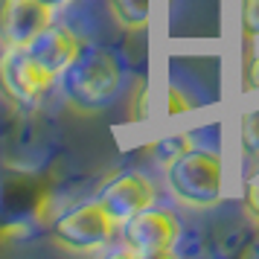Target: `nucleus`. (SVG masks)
I'll return each instance as SVG.
<instances>
[{
	"instance_id": "f257e3e1",
	"label": "nucleus",
	"mask_w": 259,
	"mask_h": 259,
	"mask_svg": "<svg viewBox=\"0 0 259 259\" xmlns=\"http://www.w3.org/2000/svg\"><path fill=\"white\" fill-rule=\"evenodd\" d=\"M61 94L70 111L76 114H96L114 102L122 84L119 61L102 47H82L73 64L59 76Z\"/></svg>"
},
{
	"instance_id": "f03ea898",
	"label": "nucleus",
	"mask_w": 259,
	"mask_h": 259,
	"mask_svg": "<svg viewBox=\"0 0 259 259\" xmlns=\"http://www.w3.org/2000/svg\"><path fill=\"white\" fill-rule=\"evenodd\" d=\"M163 178L166 189L181 207L210 210L222 201V154L215 149H181L166 157Z\"/></svg>"
},
{
	"instance_id": "7ed1b4c3",
	"label": "nucleus",
	"mask_w": 259,
	"mask_h": 259,
	"mask_svg": "<svg viewBox=\"0 0 259 259\" xmlns=\"http://www.w3.org/2000/svg\"><path fill=\"white\" fill-rule=\"evenodd\" d=\"M117 227L102 201L94 198L61 212L53 224V242L70 253H96L117 236Z\"/></svg>"
},
{
	"instance_id": "20e7f679",
	"label": "nucleus",
	"mask_w": 259,
	"mask_h": 259,
	"mask_svg": "<svg viewBox=\"0 0 259 259\" xmlns=\"http://www.w3.org/2000/svg\"><path fill=\"white\" fill-rule=\"evenodd\" d=\"M56 73H50L26 47H3L0 53V91L18 108H35L50 88L56 84Z\"/></svg>"
},
{
	"instance_id": "39448f33",
	"label": "nucleus",
	"mask_w": 259,
	"mask_h": 259,
	"mask_svg": "<svg viewBox=\"0 0 259 259\" xmlns=\"http://www.w3.org/2000/svg\"><path fill=\"white\" fill-rule=\"evenodd\" d=\"M181 236V224L169 210H149L131 215L119 224V239L131 256L140 259H160L175 250V242Z\"/></svg>"
},
{
	"instance_id": "423d86ee",
	"label": "nucleus",
	"mask_w": 259,
	"mask_h": 259,
	"mask_svg": "<svg viewBox=\"0 0 259 259\" xmlns=\"http://www.w3.org/2000/svg\"><path fill=\"white\" fill-rule=\"evenodd\" d=\"M53 6L44 0H0V41L3 47H29L50 24Z\"/></svg>"
},
{
	"instance_id": "0eeeda50",
	"label": "nucleus",
	"mask_w": 259,
	"mask_h": 259,
	"mask_svg": "<svg viewBox=\"0 0 259 259\" xmlns=\"http://www.w3.org/2000/svg\"><path fill=\"white\" fill-rule=\"evenodd\" d=\"M99 201L111 212V219L122 224L131 215L154 207L157 189H154L152 178H146L143 172H122V175H117L114 181H108L105 187L99 189Z\"/></svg>"
},
{
	"instance_id": "6e6552de",
	"label": "nucleus",
	"mask_w": 259,
	"mask_h": 259,
	"mask_svg": "<svg viewBox=\"0 0 259 259\" xmlns=\"http://www.w3.org/2000/svg\"><path fill=\"white\" fill-rule=\"evenodd\" d=\"M82 47H84V41L73 32L70 26L56 24V21H53V24H50L26 50H29V53H32V56H35L50 73L61 76V73L73 64V59L82 53Z\"/></svg>"
},
{
	"instance_id": "1a4fd4ad",
	"label": "nucleus",
	"mask_w": 259,
	"mask_h": 259,
	"mask_svg": "<svg viewBox=\"0 0 259 259\" xmlns=\"http://www.w3.org/2000/svg\"><path fill=\"white\" fill-rule=\"evenodd\" d=\"M108 9L125 32H140L149 24V0H108Z\"/></svg>"
},
{
	"instance_id": "9d476101",
	"label": "nucleus",
	"mask_w": 259,
	"mask_h": 259,
	"mask_svg": "<svg viewBox=\"0 0 259 259\" xmlns=\"http://www.w3.org/2000/svg\"><path fill=\"white\" fill-rule=\"evenodd\" d=\"M242 152L247 160H259V105L247 108L242 117Z\"/></svg>"
},
{
	"instance_id": "9b49d317",
	"label": "nucleus",
	"mask_w": 259,
	"mask_h": 259,
	"mask_svg": "<svg viewBox=\"0 0 259 259\" xmlns=\"http://www.w3.org/2000/svg\"><path fill=\"white\" fill-rule=\"evenodd\" d=\"M242 29L247 38H259V0H242Z\"/></svg>"
},
{
	"instance_id": "f8f14e48",
	"label": "nucleus",
	"mask_w": 259,
	"mask_h": 259,
	"mask_svg": "<svg viewBox=\"0 0 259 259\" xmlns=\"http://www.w3.org/2000/svg\"><path fill=\"white\" fill-rule=\"evenodd\" d=\"M146 105H149V96H146V82H140V88L134 91V99H131V119H134V122H146V117H149Z\"/></svg>"
},
{
	"instance_id": "ddd939ff",
	"label": "nucleus",
	"mask_w": 259,
	"mask_h": 259,
	"mask_svg": "<svg viewBox=\"0 0 259 259\" xmlns=\"http://www.w3.org/2000/svg\"><path fill=\"white\" fill-rule=\"evenodd\" d=\"M245 212L247 219L259 227V184H250L245 189Z\"/></svg>"
},
{
	"instance_id": "4468645a",
	"label": "nucleus",
	"mask_w": 259,
	"mask_h": 259,
	"mask_svg": "<svg viewBox=\"0 0 259 259\" xmlns=\"http://www.w3.org/2000/svg\"><path fill=\"white\" fill-rule=\"evenodd\" d=\"M189 108H192V102L184 99V94H181L178 88H172V91H169V117H178L181 111H189Z\"/></svg>"
},
{
	"instance_id": "2eb2a0df",
	"label": "nucleus",
	"mask_w": 259,
	"mask_h": 259,
	"mask_svg": "<svg viewBox=\"0 0 259 259\" xmlns=\"http://www.w3.org/2000/svg\"><path fill=\"white\" fill-rule=\"evenodd\" d=\"M247 88L259 94V56L247 64Z\"/></svg>"
},
{
	"instance_id": "dca6fc26",
	"label": "nucleus",
	"mask_w": 259,
	"mask_h": 259,
	"mask_svg": "<svg viewBox=\"0 0 259 259\" xmlns=\"http://www.w3.org/2000/svg\"><path fill=\"white\" fill-rule=\"evenodd\" d=\"M47 6H53V9H64V6H70L73 0H44Z\"/></svg>"
}]
</instances>
